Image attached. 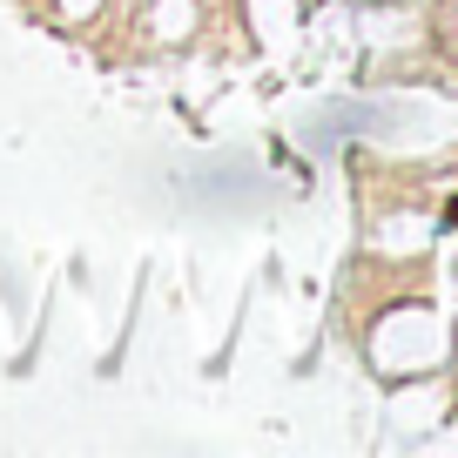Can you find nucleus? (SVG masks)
I'll return each mask as SVG.
<instances>
[{
	"label": "nucleus",
	"instance_id": "obj_1",
	"mask_svg": "<svg viewBox=\"0 0 458 458\" xmlns=\"http://www.w3.org/2000/svg\"><path fill=\"white\" fill-rule=\"evenodd\" d=\"M445 229H458V196H452V202H445Z\"/></svg>",
	"mask_w": 458,
	"mask_h": 458
}]
</instances>
